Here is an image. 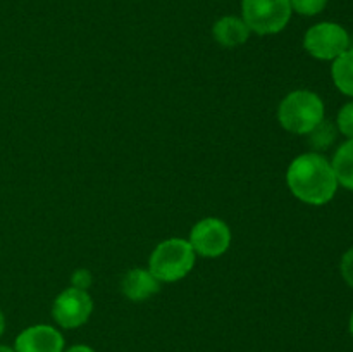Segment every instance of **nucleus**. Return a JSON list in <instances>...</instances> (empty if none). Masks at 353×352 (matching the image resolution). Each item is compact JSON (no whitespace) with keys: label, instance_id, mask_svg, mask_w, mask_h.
<instances>
[{"label":"nucleus","instance_id":"obj_1","mask_svg":"<svg viewBox=\"0 0 353 352\" xmlns=\"http://www.w3.org/2000/svg\"><path fill=\"white\" fill-rule=\"evenodd\" d=\"M286 183L296 199L310 206H324L338 190L333 164L317 152H307L293 159L286 171Z\"/></svg>","mask_w":353,"mask_h":352},{"label":"nucleus","instance_id":"obj_2","mask_svg":"<svg viewBox=\"0 0 353 352\" xmlns=\"http://www.w3.org/2000/svg\"><path fill=\"white\" fill-rule=\"evenodd\" d=\"M278 119L290 133L309 135L324 121L323 99L310 90H295L279 104Z\"/></svg>","mask_w":353,"mask_h":352},{"label":"nucleus","instance_id":"obj_3","mask_svg":"<svg viewBox=\"0 0 353 352\" xmlns=\"http://www.w3.org/2000/svg\"><path fill=\"white\" fill-rule=\"evenodd\" d=\"M195 251L185 238H169L154 248L148 269L159 282H178L195 266Z\"/></svg>","mask_w":353,"mask_h":352},{"label":"nucleus","instance_id":"obj_4","mask_svg":"<svg viewBox=\"0 0 353 352\" xmlns=\"http://www.w3.org/2000/svg\"><path fill=\"white\" fill-rule=\"evenodd\" d=\"M290 0H241V19L257 35H276L292 17Z\"/></svg>","mask_w":353,"mask_h":352},{"label":"nucleus","instance_id":"obj_5","mask_svg":"<svg viewBox=\"0 0 353 352\" xmlns=\"http://www.w3.org/2000/svg\"><path fill=\"white\" fill-rule=\"evenodd\" d=\"M303 47L312 57L319 61H334L350 47V37L348 31L341 24L317 23L307 30L303 37Z\"/></svg>","mask_w":353,"mask_h":352},{"label":"nucleus","instance_id":"obj_6","mask_svg":"<svg viewBox=\"0 0 353 352\" xmlns=\"http://www.w3.org/2000/svg\"><path fill=\"white\" fill-rule=\"evenodd\" d=\"M93 313V300L88 290H79L71 286L59 293L52 306V316L55 323L65 330H74L83 326Z\"/></svg>","mask_w":353,"mask_h":352},{"label":"nucleus","instance_id":"obj_7","mask_svg":"<svg viewBox=\"0 0 353 352\" xmlns=\"http://www.w3.org/2000/svg\"><path fill=\"white\" fill-rule=\"evenodd\" d=\"M190 244L195 254L219 257L230 248L231 230L219 217H203L190 231Z\"/></svg>","mask_w":353,"mask_h":352},{"label":"nucleus","instance_id":"obj_8","mask_svg":"<svg viewBox=\"0 0 353 352\" xmlns=\"http://www.w3.org/2000/svg\"><path fill=\"white\" fill-rule=\"evenodd\" d=\"M65 342L52 324H33L21 331L14 342L16 352H64Z\"/></svg>","mask_w":353,"mask_h":352},{"label":"nucleus","instance_id":"obj_9","mask_svg":"<svg viewBox=\"0 0 353 352\" xmlns=\"http://www.w3.org/2000/svg\"><path fill=\"white\" fill-rule=\"evenodd\" d=\"M123 293L133 302H143L159 292L161 282L150 273V269L134 268L124 275L121 282Z\"/></svg>","mask_w":353,"mask_h":352},{"label":"nucleus","instance_id":"obj_10","mask_svg":"<svg viewBox=\"0 0 353 352\" xmlns=\"http://www.w3.org/2000/svg\"><path fill=\"white\" fill-rule=\"evenodd\" d=\"M250 28L241 17L224 16L217 19L212 26V37L223 47H238L243 45L250 37Z\"/></svg>","mask_w":353,"mask_h":352},{"label":"nucleus","instance_id":"obj_11","mask_svg":"<svg viewBox=\"0 0 353 352\" xmlns=\"http://www.w3.org/2000/svg\"><path fill=\"white\" fill-rule=\"evenodd\" d=\"M331 76L343 95L353 97V48H348L347 52L336 57L331 66Z\"/></svg>","mask_w":353,"mask_h":352},{"label":"nucleus","instance_id":"obj_12","mask_svg":"<svg viewBox=\"0 0 353 352\" xmlns=\"http://www.w3.org/2000/svg\"><path fill=\"white\" fill-rule=\"evenodd\" d=\"M333 169L336 175L338 185H343L345 188L353 192V138L345 141L333 157Z\"/></svg>","mask_w":353,"mask_h":352},{"label":"nucleus","instance_id":"obj_13","mask_svg":"<svg viewBox=\"0 0 353 352\" xmlns=\"http://www.w3.org/2000/svg\"><path fill=\"white\" fill-rule=\"evenodd\" d=\"M309 135H310V144H312L316 148H319V150H323V148H327L334 141V138H336V128L324 119L323 123L317 124Z\"/></svg>","mask_w":353,"mask_h":352},{"label":"nucleus","instance_id":"obj_14","mask_svg":"<svg viewBox=\"0 0 353 352\" xmlns=\"http://www.w3.org/2000/svg\"><path fill=\"white\" fill-rule=\"evenodd\" d=\"M330 0H290L293 12H299L302 16H317L326 9Z\"/></svg>","mask_w":353,"mask_h":352},{"label":"nucleus","instance_id":"obj_15","mask_svg":"<svg viewBox=\"0 0 353 352\" xmlns=\"http://www.w3.org/2000/svg\"><path fill=\"white\" fill-rule=\"evenodd\" d=\"M336 124L338 130H340L348 140L353 138V102L345 104V106L341 107L340 113H338Z\"/></svg>","mask_w":353,"mask_h":352},{"label":"nucleus","instance_id":"obj_16","mask_svg":"<svg viewBox=\"0 0 353 352\" xmlns=\"http://www.w3.org/2000/svg\"><path fill=\"white\" fill-rule=\"evenodd\" d=\"M340 269H341V276H343V280L347 282V285L353 289V247L348 248V251L343 254V257H341Z\"/></svg>","mask_w":353,"mask_h":352},{"label":"nucleus","instance_id":"obj_17","mask_svg":"<svg viewBox=\"0 0 353 352\" xmlns=\"http://www.w3.org/2000/svg\"><path fill=\"white\" fill-rule=\"evenodd\" d=\"M93 283V276L88 269H76L71 276V285L79 290H88Z\"/></svg>","mask_w":353,"mask_h":352},{"label":"nucleus","instance_id":"obj_18","mask_svg":"<svg viewBox=\"0 0 353 352\" xmlns=\"http://www.w3.org/2000/svg\"><path fill=\"white\" fill-rule=\"evenodd\" d=\"M64 352H95V349H92L90 345H85V344H78V345H71L69 349H64Z\"/></svg>","mask_w":353,"mask_h":352},{"label":"nucleus","instance_id":"obj_19","mask_svg":"<svg viewBox=\"0 0 353 352\" xmlns=\"http://www.w3.org/2000/svg\"><path fill=\"white\" fill-rule=\"evenodd\" d=\"M3 331H6V316H3V313L0 311V337L3 335Z\"/></svg>","mask_w":353,"mask_h":352},{"label":"nucleus","instance_id":"obj_20","mask_svg":"<svg viewBox=\"0 0 353 352\" xmlns=\"http://www.w3.org/2000/svg\"><path fill=\"white\" fill-rule=\"evenodd\" d=\"M0 352H16V351H14V347H9V345L0 344Z\"/></svg>","mask_w":353,"mask_h":352},{"label":"nucleus","instance_id":"obj_21","mask_svg":"<svg viewBox=\"0 0 353 352\" xmlns=\"http://www.w3.org/2000/svg\"><path fill=\"white\" fill-rule=\"evenodd\" d=\"M348 330H350V335L353 337V313L350 316V321H348Z\"/></svg>","mask_w":353,"mask_h":352}]
</instances>
